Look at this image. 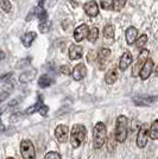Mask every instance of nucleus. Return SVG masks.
<instances>
[{
    "label": "nucleus",
    "mask_w": 158,
    "mask_h": 159,
    "mask_svg": "<svg viewBox=\"0 0 158 159\" xmlns=\"http://www.w3.org/2000/svg\"><path fill=\"white\" fill-rule=\"evenodd\" d=\"M4 129H5V126H4V124H2V122H1V121H0V133L2 132V131H4Z\"/></svg>",
    "instance_id": "obj_39"
},
{
    "label": "nucleus",
    "mask_w": 158,
    "mask_h": 159,
    "mask_svg": "<svg viewBox=\"0 0 158 159\" xmlns=\"http://www.w3.org/2000/svg\"><path fill=\"white\" fill-rule=\"evenodd\" d=\"M150 138L153 140H158V120H155L150 126Z\"/></svg>",
    "instance_id": "obj_25"
},
{
    "label": "nucleus",
    "mask_w": 158,
    "mask_h": 159,
    "mask_svg": "<svg viewBox=\"0 0 158 159\" xmlns=\"http://www.w3.org/2000/svg\"><path fill=\"white\" fill-rule=\"evenodd\" d=\"M147 43V36L146 34H142L139 38H137L136 40V47L139 49H143L145 47V44Z\"/></svg>",
    "instance_id": "obj_29"
},
{
    "label": "nucleus",
    "mask_w": 158,
    "mask_h": 159,
    "mask_svg": "<svg viewBox=\"0 0 158 159\" xmlns=\"http://www.w3.org/2000/svg\"><path fill=\"white\" fill-rule=\"evenodd\" d=\"M87 75V68L83 63H79L77 66L72 69V77L75 81H81L82 79H85Z\"/></svg>",
    "instance_id": "obj_13"
},
{
    "label": "nucleus",
    "mask_w": 158,
    "mask_h": 159,
    "mask_svg": "<svg viewBox=\"0 0 158 159\" xmlns=\"http://www.w3.org/2000/svg\"><path fill=\"white\" fill-rule=\"evenodd\" d=\"M37 75V69H30V70H26L24 73L20 74L19 76V82L20 83H29L31 82L35 76Z\"/></svg>",
    "instance_id": "obj_17"
},
{
    "label": "nucleus",
    "mask_w": 158,
    "mask_h": 159,
    "mask_svg": "<svg viewBox=\"0 0 158 159\" xmlns=\"http://www.w3.org/2000/svg\"><path fill=\"white\" fill-rule=\"evenodd\" d=\"M132 61H133L132 53L128 52V51L124 52L120 56V60H119V69H120L121 71H125L126 69L131 66Z\"/></svg>",
    "instance_id": "obj_14"
},
{
    "label": "nucleus",
    "mask_w": 158,
    "mask_h": 159,
    "mask_svg": "<svg viewBox=\"0 0 158 159\" xmlns=\"http://www.w3.org/2000/svg\"><path fill=\"white\" fill-rule=\"evenodd\" d=\"M50 26H51V23L50 20H44V21H40V31L42 33H46L50 31Z\"/></svg>",
    "instance_id": "obj_26"
},
{
    "label": "nucleus",
    "mask_w": 158,
    "mask_h": 159,
    "mask_svg": "<svg viewBox=\"0 0 158 159\" xmlns=\"http://www.w3.org/2000/svg\"><path fill=\"white\" fill-rule=\"evenodd\" d=\"M82 53H83V49H82V47H80V45L72 44L70 48H69V58L72 61L80 60L82 57Z\"/></svg>",
    "instance_id": "obj_16"
},
{
    "label": "nucleus",
    "mask_w": 158,
    "mask_h": 159,
    "mask_svg": "<svg viewBox=\"0 0 158 159\" xmlns=\"http://www.w3.org/2000/svg\"><path fill=\"white\" fill-rule=\"evenodd\" d=\"M51 83H53V80L46 74H43L40 77V80H38V86L40 88H48V87L51 86Z\"/></svg>",
    "instance_id": "obj_20"
},
{
    "label": "nucleus",
    "mask_w": 158,
    "mask_h": 159,
    "mask_svg": "<svg viewBox=\"0 0 158 159\" xmlns=\"http://www.w3.org/2000/svg\"><path fill=\"white\" fill-rule=\"evenodd\" d=\"M7 159H14V158H12V157H8Z\"/></svg>",
    "instance_id": "obj_41"
},
{
    "label": "nucleus",
    "mask_w": 158,
    "mask_h": 159,
    "mask_svg": "<svg viewBox=\"0 0 158 159\" xmlns=\"http://www.w3.org/2000/svg\"><path fill=\"white\" fill-rule=\"evenodd\" d=\"M38 112H40V115H43V116H46V115H48V112H49V108H48V106H45V105L43 103V105L40 107Z\"/></svg>",
    "instance_id": "obj_34"
},
{
    "label": "nucleus",
    "mask_w": 158,
    "mask_h": 159,
    "mask_svg": "<svg viewBox=\"0 0 158 159\" xmlns=\"http://www.w3.org/2000/svg\"><path fill=\"white\" fill-rule=\"evenodd\" d=\"M61 73L63 74V75H69V74H70V69H69V66L64 64V66H61Z\"/></svg>",
    "instance_id": "obj_35"
},
{
    "label": "nucleus",
    "mask_w": 158,
    "mask_h": 159,
    "mask_svg": "<svg viewBox=\"0 0 158 159\" xmlns=\"http://www.w3.org/2000/svg\"><path fill=\"white\" fill-rule=\"evenodd\" d=\"M107 139V128L104 122H98L93 129V146L95 150H99L105 145Z\"/></svg>",
    "instance_id": "obj_2"
},
{
    "label": "nucleus",
    "mask_w": 158,
    "mask_h": 159,
    "mask_svg": "<svg viewBox=\"0 0 158 159\" xmlns=\"http://www.w3.org/2000/svg\"><path fill=\"white\" fill-rule=\"evenodd\" d=\"M115 36V31H114V26L113 25H106L104 29V37L106 39H113Z\"/></svg>",
    "instance_id": "obj_24"
},
{
    "label": "nucleus",
    "mask_w": 158,
    "mask_h": 159,
    "mask_svg": "<svg viewBox=\"0 0 158 159\" xmlns=\"http://www.w3.org/2000/svg\"><path fill=\"white\" fill-rule=\"evenodd\" d=\"M88 32H89V27L87 24H82L75 29L74 31V39L76 40L77 43L82 42L83 39H86L87 36H88Z\"/></svg>",
    "instance_id": "obj_9"
},
{
    "label": "nucleus",
    "mask_w": 158,
    "mask_h": 159,
    "mask_svg": "<svg viewBox=\"0 0 158 159\" xmlns=\"http://www.w3.org/2000/svg\"><path fill=\"white\" fill-rule=\"evenodd\" d=\"M7 98H8V92H1V93H0V103H1L2 101H5Z\"/></svg>",
    "instance_id": "obj_37"
},
{
    "label": "nucleus",
    "mask_w": 158,
    "mask_h": 159,
    "mask_svg": "<svg viewBox=\"0 0 158 159\" xmlns=\"http://www.w3.org/2000/svg\"><path fill=\"white\" fill-rule=\"evenodd\" d=\"M5 57H6V55H5V52L0 50V62H1V61L5 60Z\"/></svg>",
    "instance_id": "obj_38"
},
{
    "label": "nucleus",
    "mask_w": 158,
    "mask_h": 159,
    "mask_svg": "<svg viewBox=\"0 0 158 159\" xmlns=\"http://www.w3.org/2000/svg\"><path fill=\"white\" fill-rule=\"evenodd\" d=\"M68 135H69V128L66 125H58L55 129V137L59 143L64 144L68 141Z\"/></svg>",
    "instance_id": "obj_8"
},
{
    "label": "nucleus",
    "mask_w": 158,
    "mask_h": 159,
    "mask_svg": "<svg viewBox=\"0 0 158 159\" xmlns=\"http://www.w3.org/2000/svg\"><path fill=\"white\" fill-rule=\"evenodd\" d=\"M127 133H128V119L125 115H119L117 118L115 132H114V138L117 143H124L127 139Z\"/></svg>",
    "instance_id": "obj_1"
},
{
    "label": "nucleus",
    "mask_w": 158,
    "mask_h": 159,
    "mask_svg": "<svg viewBox=\"0 0 158 159\" xmlns=\"http://www.w3.org/2000/svg\"><path fill=\"white\" fill-rule=\"evenodd\" d=\"M149 58V50H146V49H142V51L139 53L138 58L136 61V63L133 64L132 66V76L133 77H137L139 76V74H140V70H142V68L144 66L145 62L147 61Z\"/></svg>",
    "instance_id": "obj_5"
},
{
    "label": "nucleus",
    "mask_w": 158,
    "mask_h": 159,
    "mask_svg": "<svg viewBox=\"0 0 158 159\" xmlns=\"http://www.w3.org/2000/svg\"><path fill=\"white\" fill-rule=\"evenodd\" d=\"M87 135V129L86 127L81 124H76L74 125L70 132V144L74 148H77L86 139Z\"/></svg>",
    "instance_id": "obj_3"
},
{
    "label": "nucleus",
    "mask_w": 158,
    "mask_h": 159,
    "mask_svg": "<svg viewBox=\"0 0 158 159\" xmlns=\"http://www.w3.org/2000/svg\"><path fill=\"white\" fill-rule=\"evenodd\" d=\"M87 38L88 40L91 42V43H95L98 38H99V29L98 27H92V29H89V32H88V36H87Z\"/></svg>",
    "instance_id": "obj_23"
},
{
    "label": "nucleus",
    "mask_w": 158,
    "mask_h": 159,
    "mask_svg": "<svg viewBox=\"0 0 158 159\" xmlns=\"http://www.w3.org/2000/svg\"><path fill=\"white\" fill-rule=\"evenodd\" d=\"M149 137H150V126L149 124H143L138 131L137 134V146L139 148H144L147 141H149Z\"/></svg>",
    "instance_id": "obj_6"
},
{
    "label": "nucleus",
    "mask_w": 158,
    "mask_h": 159,
    "mask_svg": "<svg viewBox=\"0 0 158 159\" xmlns=\"http://www.w3.org/2000/svg\"><path fill=\"white\" fill-rule=\"evenodd\" d=\"M83 10H85L87 16L91 17V18H94V17H96L99 14V6H98L95 0L87 1L86 4H85V6H83Z\"/></svg>",
    "instance_id": "obj_10"
},
{
    "label": "nucleus",
    "mask_w": 158,
    "mask_h": 159,
    "mask_svg": "<svg viewBox=\"0 0 158 159\" xmlns=\"http://www.w3.org/2000/svg\"><path fill=\"white\" fill-rule=\"evenodd\" d=\"M126 5V0H114V10L115 11H120L123 10Z\"/></svg>",
    "instance_id": "obj_31"
},
{
    "label": "nucleus",
    "mask_w": 158,
    "mask_h": 159,
    "mask_svg": "<svg viewBox=\"0 0 158 159\" xmlns=\"http://www.w3.org/2000/svg\"><path fill=\"white\" fill-rule=\"evenodd\" d=\"M36 37H37V33L31 31V32H26L25 34H23L21 36V43H23V45L25 48H30L32 45V43L35 42L36 39Z\"/></svg>",
    "instance_id": "obj_18"
},
{
    "label": "nucleus",
    "mask_w": 158,
    "mask_h": 159,
    "mask_svg": "<svg viewBox=\"0 0 158 159\" xmlns=\"http://www.w3.org/2000/svg\"><path fill=\"white\" fill-rule=\"evenodd\" d=\"M95 60H96V56H95V52L94 51H89L88 52V55H87V61H88V63H94L95 62Z\"/></svg>",
    "instance_id": "obj_33"
},
{
    "label": "nucleus",
    "mask_w": 158,
    "mask_h": 159,
    "mask_svg": "<svg viewBox=\"0 0 158 159\" xmlns=\"http://www.w3.org/2000/svg\"><path fill=\"white\" fill-rule=\"evenodd\" d=\"M31 61H32V58H31V57L23 58V60H20L19 62L16 64V68H18V69H21V68H24V66H30V63H31Z\"/></svg>",
    "instance_id": "obj_30"
},
{
    "label": "nucleus",
    "mask_w": 158,
    "mask_h": 159,
    "mask_svg": "<svg viewBox=\"0 0 158 159\" xmlns=\"http://www.w3.org/2000/svg\"><path fill=\"white\" fill-rule=\"evenodd\" d=\"M96 60L99 62L100 70H105L107 66L109 64V61H111V50L107 48H101L99 53H98Z\"/></svg>",
    "instance_id": "obj_7"
},
{
    "label": "nucleus",
    "mask_w": 158,
    "mask_h": 159,
    "mask_svg": "<svg viewBox=\"0 0 158 159\" xmlns=\"http://www.w3.org/2000/svg\"><path fill=\"white\" fill-rule=\"evenodd\" d=\"M118 80V73H117V68H111L105 75V81L107 84H113L115 83Z\"/></svg>",
    "instance_id": "obj_19"
},
{
    "label": "nucleus",
    "mask_w": 158,
    "mask_h": 159,
    "mask_svg": "<svg viewBox=\"0 0 158 159\" xmlns=\"http://www.w3.org/2000/svg\"><path fill=\"white\" fill-rule=\"evenodd\" d=\"M43 105V100H42V96L40 95H38V101L35 103V105H32L31 107H29V108H26L25 109V114H33L35 112H38V109H40V107Z\"/></svg>",
    "instance_id": "obj_22"
},
{
    "label": "nucleus",
    "mask_w": 158,
    "mask_h": 159,
    "mask_svg": "<svg viewBox=\"0 0 158 159\" xmlns=\"http://www.w3.org/2000/svg\"><path fill=\"white\" fill-rule=\"evenodd\" d=\"M114 7V0H101V8L109 11Z\"/></svg>",
    "instance_id": "obj_28"
},
{
    "label": "nucleus",
    "mask_w": 158,
    "mask_h": 159,
    "mask_svg": "<svg viewBox=\"0 0 158 159\" xmlns=\"http://www.w3.org/2000/svg\"><path fill=\"white\" fill-rule=\"evenodd\" d=\"M156 100H158V96L140 95V96H136V98H133V102H134L137 106H150V105H152Z\"/></svg>",
    "instance_id": "obj_11"
},
{
    "label": "nucleus",
    "mask_w": 158,
    "mask_h": 159,
    "mask_svg": "<svg viewBox=\"0 0 158 159\" xmlns=\"http://www.w3.org/2000/svg\"><path fill=\"white\" fill-rule=\"evenodd\" d=\"M44 159H62L61 157V154L58 152H56V151H50V152H48L45 154V158Z\"/></svg>",
    "instance_id": "obj_32"
},
{
    "label": "nucleus",
    "mask_w": 158,
    "mask_h": 159,
    "mask_svg": "<svg viewBox=\"0 0 158 159\" xmlns=\"http://www.w3.org/2000/svg\"><path fill=\"white\" fill-rule=\"evenodd\" d=\"M20 153L23 159H36V150L32 141L29 139L21 140L20 143Z\"/></svg>",
    "instance_id": "obj_4"
},
{
    "label": "nucleus",
    "mask_w": 158,
    "mask_h": 159,
    "mask_svg": "<svg viewBox=\"0 0 158 159\" xmlns=\"http://www.w3.org/2000/svg\"><path fill=\"white\" fill-rule=\"evenodd\" d=\"M12 75H13L12 73H7V74H4V75H1V76H0V82H4V81H7V80H10Z\"/></svg>",
    "instance_id": "obj_36"
},
{
    "label": "nucleus",
    "mask_w": 158,
    "mask_h": 159,
    "mask_svg": "<svg viewBox=\"0 0 158 159\" xmlns=\"http://www.w3.org/2000/svg\"><path fill=\"white\" fill-rule=\"evenodd\" d=\"M125 37H126V42L128 45H132L136 43V40L138 38V30L134 26H130L127 27L125 32Z\"/></svg>",
    "instance_id": "obj_15"
},
{
    "label": "nucleus",
    "mask_w": 158,
    "mask_h": 159,
    "mask_svg": "<svg viewBox=\"0 0 158 159\" xmlns=\"http://www.w3.org/2000/svg\"><path fill=\"white\" fill-rule=\"evenodd\" d=\"M155 75H156V76H158V66L156 68V70H155Z\"/></svg>",
    "instance_id": "obj_40"
},
{
    "label": "nucleus",
    "mask_w": 158,
    "mask_h": 159,
    "mask_svg": "<svg viewBox=\"0 0 158 159\" xmlns=\"http://www.w3.org/2000/svg\"><path fill=\"white\" fill-rule=\"evenodd\" d=\"M0 8L4 11V12H11V8H12V5L10 2V0H0Z\"/></svg>",
    "instance_id": "obj_27"
},
{
    "label": "nucleus",
    "mask_w": 158,
    "mask_h": 159,
    "mask_svg": "<svg viewBox=\"0 0 158 159\" xmlns=\"http://www.w3.org/2000/svg\"><path fill=\"white\" fill-rule=\"evenodd\" d=\"M33 13H35V16L40 19V21H44V20L48 19V18H46V11L44 10L43 6L35 7V8H33Z\"/></svg>",
    "instance_id": "obj_21"
},
{
    "label": "nucleus",
    "mask_w": 158,
    "mask_h": 159,
    "mask_svg": "<svg viewBox=\"0 0 158 159\" xmlns=\"http://www.w3.org/2000/svg\"><path fill=\"white\" fill-rule=\"evenodd\" d=\"M153 61L151 58H147V61L145 62L144 66L142 68V70H140V74H139V76H140V79L145 81V80H147L150 76H151L152 71H153Z\"/></svg>",
    "instance_id": "obj_12"
}]
</instances>
